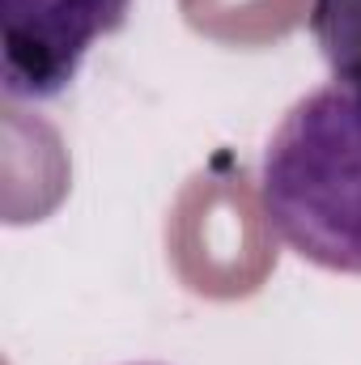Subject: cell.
I'll return each mask as SVG.
<instances>
[{
	"label": "cell",
	"mask_w": 361,
	"mask_h": 365,
	"mask_svg": "<svg viewBox=\"0 0 361 365\" xmlns=\"http://www.w3.org/2000/svg\"><path fill=\"white\" fill-rule=\"evenodd\" d=\"M260 212L306 264L361 276V93L336 81L298 98L260 158Z\"/></svg>",
	"instance_id": "1"
},
{
	"label": "cell",
	"mask_w": 361,
	"mask_h": 365,
	"mask_svg": "<svg viewBox=\"0 0 361 365\" xmlns=\"http://www.w3.org/2000/svg\"><path fill=\"white\" fill-rule=\"evenodd\" d=\"M132 0H0V81L13 102H51L68 90L90 47L128 26Z\"/></svg>",
	"instance_id": "2"
},
{
	"label": "cell",
	"mask_w": 361,
	"mask_h": 365,
	"mask_svg": "<svg viewBox=\"0 0 361 365\" xmlns=\"http://www.w3.org/2000/svg\"><path fill=\"white\" fill-rule=\"evenodd\" d=\"M306 26L332 81L361 93V0H315Z\"/></svg>",
	"instance_id": "3"
},
{
	"label": "cell",
	"mask_w": 361,
	"mask_h": 365,
	"mask_svg": "<svg viewBox=\"0 0 361 365\" xmlns=\"http://www.w3.org/2000/svg\"><path fill=\"white\" fill-rule=\"evenodd\" d=\"M141 365H149V361H141Z\"/></svg>",
	"instance_id": "4"
}]
</instances>
